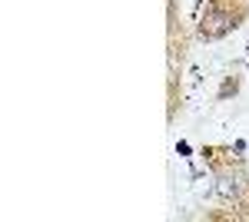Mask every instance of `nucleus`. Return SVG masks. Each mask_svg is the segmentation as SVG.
Masks as SVG:
<instances>
[{
    "mask_svg": "<svg viewBox=\"0 0 249 222\" xmlns=\"http://www.w3.org/2000/svg\"><path fill=\"white\" fill-rule=\"evenodd\" d=\"M230 30H232V17L223 14V10H210V14L203 17V27H199V34L206 40H219V37H226Z\"/></svg>",
    "mask_w": 249,
    "mask_h": 222,
    "instance_id": "f257e3e1",
    "label": "nucleus"
},
{
    "mask_svg": "<svg viewBox=\"0 0 249 222\" xmlns=\"http://www.w3.org/2000/svg\"><path fill=\"white\" fill-rule=\"evenodd\" d=\"M196 192H213V179L210 176H196Z\"/></svg>",
    "mask_w": 249,
    "mask_h": 222,
    "instance_id": "f03ea898",
    "label": "nucleus"
},
{
    "mask_svg": "<svg viewBox=\"0 0 249 222\" xmlns=\"http://www.w3.org/2000/svg\"><path fill=\"white\" fill-rule=\"evenodd\" d=\"M216 189H219V196H232V192H236V183H232V179H219Z\"/></svg>",
    "mask_w": 249,
    "mask_h": 222,
    "instance_id": "7ed1b4c3",
    "label": "nucleus"
}]
</instances>
